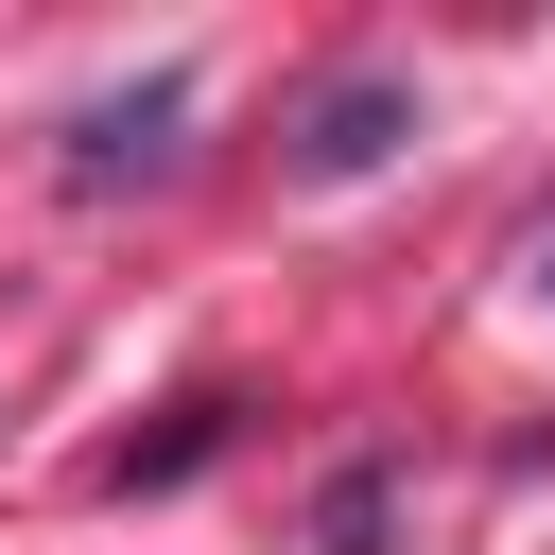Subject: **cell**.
Wrapping results in <instances>:
<instances>
[{"instance_id":"obj_1","label":"cell","mask_w":555,"mask_h":555,"mask_svg":"<svg viewBox=\"0 0 555 555\" xmlns=\"http://www.w3.org/2000/svg\"><path fill=\"white\" fill-rule=\"evenodd\" d=\"M399 139H416V87H399V69H347V87H312V104H295V173H312V191L382 173Z\"/></svg>"},{"instance_id":"obj_2","label":"cell","mask_w":555,"mask_h":555,"mask_svg":"<svg viewBox=\"0 0 555 555\" xmlns=\"http://www.w3.org/2000/svg\"><path fill=\"white\" fill-rule=\"evenodd\" d=\"M173 121H191V87H121V104H87V121H69V191L173 173Z\"/></svg>"},{"instance_id":"obj_3","label":"cell","mask_w":555,"mask_h":555,"mask_svg":"<svg viewBox=\"0 0 555 555\" xmlns=\"http://www.w3.org/2000/svg\"><path fill=\"white\" fill-rule=\"evenodd\" d=\"M225 434H243V399H225V382H208V399H173V416H156V434H121V451H104V486H121V503H139V486H191V468H208V451H225Z\"/></svg>"},{"instance_id":"obj_4","label":"cell","mask_w":555,"mask_h":555,"mask_svg":"<svg viewBox=\"0 0 555 555\" xmlns=\"http://www.w3.org/2000/svg\"><path fill=\"white\" fill-rule=\"evenodd\" d=\"M382 503H399V468H347V486L312 503V555H382Z\"/></svg>"},{"instance_id":"obj_5","label":"cell","mask_w":555,"mask_h":555,"mask_svg":"<svg viewBox=\"0 0 555 555\" xmlns=\"http://www.w3.org/2000/svg\"><path fill=\"white\" fill-rule=\"evenodd\" d=\"M520 278H538V295H555V208H538V243H520Z\"/></svg>"}]
</instances>
